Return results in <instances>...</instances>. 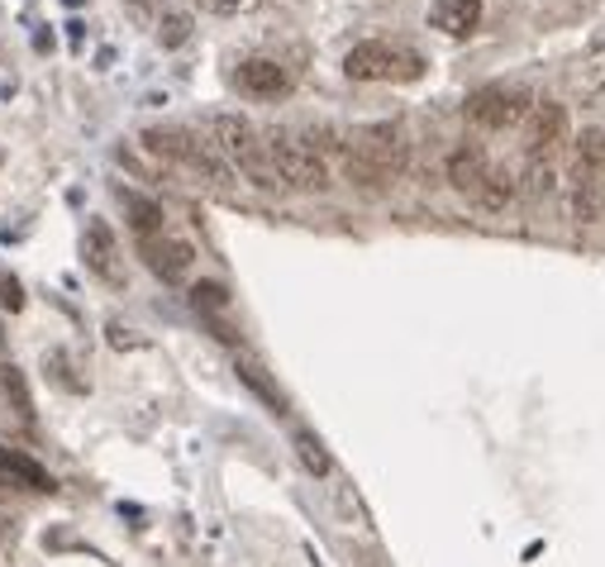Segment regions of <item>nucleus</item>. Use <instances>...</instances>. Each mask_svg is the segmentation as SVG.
Wrapping results in <instances>:
<instances>
[{"label":"nucleus","mask_w":605,"mask_h":567,"mask_svg":"<svg viewBox=\"0 0 605 567\" xmlns=\"http://www.w3.org/2000/svg\"><path fill=\"white\" fill-rule=\"evenodd\" d=\"M406 172V138L396 124H368L343 138V177L368 196H381Z\"/></svg>","instance_id":"obj_1"},{"label":"nucleus","mask_w":605,"mask_h":567,"mask_svg":"<svg viewBox=\"0 0 605 567\" xmlns=\"http://www.w3.org/2000/svg\"><path fill=\"white\" fill-rule=\"evenodd\" d=\"M205 130H211V144L219 148V157H225L229 167L244 172L253 186H263V192H277V186H281L273 144H267V134L253 120H244V115H211V120H205Z\"/></svg>","instance_id":"obj_2"},{"label":"nucleus","mask_w":605,"mask_h":567,"mask_svg":"<svg viewBox=\"0 0 605 567\" xmlns=\"http://www.w3.org/2000/svg\"><path fill=\"white\" fill-rule=\"evenodd\" d=\"M567 196L572 215L582 225H596L605 215V130H582L572 144V167H567Z\"/></svg>","instance_id":"obj_3"},{"label":"nucleus","mask_w":605,"mask_h":567,"mask_svg":"<svg viewBox=\"0 0 605 567\" xmlns=\"http://www.w3.org/2000/svg\"><path fill=\"white\" fill-rule=\"evenodd\" d=\"M143 144H148V153H157V157H172V163L191 167V172H196V177H205V182H219V186H225V182L234 177L229 163L219 157V148L211 144V138L191 134V130H182V124H148V130H143Z\"/></svg>","instance_id":"obj_4"},{"label":"nucleus","mask_w":605,"mask_h":567,"mask_svg":"<svg viewBox=\"0 0 605 567\" xmlns=\"http://www.w3.org/2000/svg\"><path fill=\"white\" fill-rule=\"evenodd\" d=\"M267 144H273L281 186H296V192H329V163L306 144V134L296 130H267Z\"/></svg>","instance_id":"obj_5"},{"label":"nucleus","mask_w":605,"mask_h":567,"mask_svg":"<svg viewBox=\"0 0 605 567\" xmlns=\"http://www.w3.org/2000/svg\"><path fill=\"white\" fill-rule=\"evenodd\" d=\"M343 72L353 76V82H416L424 72V58L410 49H396V43L368 39V43H358V49H348Z\"/></svg>","instance_id":"obj_6"},{"label":"nucleus","mask_w":605,"mask_h":567,"mask_svg":"<svg viewBox=\"0 0 605 567\" xmlns=\"http://www.w3.org/2000/svg\"><path fill=\"white\" fill-rule=\"evenodd\" d=\"M530 110H534L530 91L505 86V82L482 86V91H472V96H468V120L476 124V130H511V124L530 120Z\"/></svg>","instance_id":"obj_7"},{"label":"nucleus","mask_w":605,"mask_h":567,"mask_svg":"<svg viewBox=\"0 0 605 567\" xmlns=\"http://www.w3.org/2000/svg\"><path fill=\"white\" fill-rule=\"evenodd\" d=\"M567 144V110L558 101H539L530 110V120H524V153L530 157H548Z\"/></svg>","instance_id":"obj_8"},{"label":"nucleus","mask_w":605,"mask_h":567,"mask_svg":"<svg viewBox=\"0 0 605 567\" xmlns=\"http://www.w3.org/2000/svg\"><path fill=\"white\" fill-rule=\"evenodd\" d=\"M234 82H238V91H244V96H253V101H277V96H286V91H291V76H286V68H281V62H273V58H248V62H238Z\"/></svg>","instance_id":"obj_9"},{"label":"nucleus","mask_w":605,"mask_h":567,"mask_svg":"<svg viewBox=\"0 0 605 567\" xmlns=\"http://www.w3.org/2000/svg\"><path fill=\"white\" fill-rule=\"evenodd\" d=\"M139 254L163 281H182L191 272V262H196V248H191L186 239H143Z\"/></svg>","instance_id":"obj_10"},{"label":"nucleus","mask_w":605,"mask_h":567,"mask_svg":"<svg viewBox=\"0 0 605 567\" xmlns=\"http://www.w3.org/2000/svg\"><path fill=\"white\" fill-rule=\"evenodd\" d=\"M486 172H491V163H486V153L476 148V144H463V148L449 157V182H453V192H463L468 200L482 192Z\"/></svg>","instance_id":"obj_11"},{"label":"nucleus","mask_w":605,"mask_h":567,"mask_svg":"<svg viewBox=\"0 0 605 567\" xmlns=\"http://www.w3.org/2000/svg\"><path fill=\"white\" fill-rule=\"evenodd\" d=\"M429 20H434V29H443V34L468 39L476 20H482V0H434V6H429Z\"/></svg>","instance_id":"obj_12"},{"label":"nucleus","mask_w":605,"mask_h":567,"mask_svg":"<svg viewBox=\"0 0 605 567\" xmlns=\"http://www.w3.org/2000/svg\"><path fill=\"white\" fill-rule=\"evenodd\" d=\"M0 477L10 486H20V492H53V477L20 449H0Z\"/></svg>","instance_id":"obj_13"},{"label":"nucleus","mask_w":605,"mask_h":567,"mask_svg":"<svg viewBox=\"0 0 605 567\" xmlns=\"http://www.w3.org/2000/svg\"><path fill=\"white\" fill-rule=\"evenodd\" d=\"M82 254H86V267H91L95 277L115 281V234H110V225H105V219H91V225H86Z\"/></svg>","instance_id":"obj_14"},{"label":"nucleus","mask_w":605,"mask_h":567,"mask_svg":"<svg viewBox=\"0 0 605 567\" xmlns=\"http://www.w3.org/2000/svg\"><path fill=\"white\" fill-rule=\"evenodd\" d=\"M120 206L130 210V225L143 234V239H153L157 229H163V206H157V200H148V196H139V192H120Z\"/></svg>","instance_id":"obj_15"},{"label":"nucleus","mask_w":605,"mask_h":567,"mask_svg":"<svg viewBox=\"0 0 605 567\" xmlns=\"http://www.w3.org/2000/svg\"><path fill=\"white\" fill-rule=\"evenodd\" d=\"M511 196H515V182L505 177L501 167H491L486 182H482V192L472 196V206H482V210H505V206H511Z\"/></svg>","instance_id":"obj_16"},{"label":"nucleus","mask_w":605,"mask_h":567,"mask_svg":"<svg viewBox=\"0 0 605 567\" xmlns=\"http://www.w3.org/2000/svg\"><path fill=\"white\" fill-rule=\"evenodd\" d=\"M296 453H300V463H306L315 477H329L334 463H329V453H325V444L315 434H296Z\"/></svg>","instance_id":"obj_17"},{"label":"nucleus","mask_w":605,"mask_h":567,"mask_svg":"<svg viewBox=\"0 0 605 567\" xmlns=\"http://www.w3.org/2000/svg\"><path fill=\"white\" fill-rule=\"evenodd\" d=\"M524 192H530V200L553 192V163L548 157H530V167H524Z\"/></svg>","instance_id":"obj_18"},{"label":"nucleus","mask_w":605,"mask_h":567,"mask_svg":"<svg viewBox=\"0 0 605 567\" xmlns=\"http://www.w3.org/2000/svg\"><path fill=\"white\" fill-rule=\"evenodd\" d=\"M157 39H163V49H182L191 39V20L186 14H163V20H157Z\"/></svg>","instance_id":"obj_19"},{"label":"nucleus","mask_w":605,"mask_h":567,"mask_svg":"<svg viewBox=\"0 0 605 567\" xmlns=\"http://www.w3.org/2000/svg\"><path fill=\"white\" fill-rule=\"evenodd\" d=\"M191 301H196V310H205V315H225L229 310V296H225V287H215V281H205V287L191 291Z\"/></svg>","instance_id":"obj_20"},{"label":"nucleus","mask_w":605,"mask_h":567,"mask_svg":"<svg viewBox=\"0 0 605 567\" xmlns=\"http://www.w3.org/2000/svg\"><path fill=\"white\" fill-rule=\"evenodd\" d=\"M0 382H6V396H14V411H20L24 420H29V415H34V405H29V391H24V377H20V372H14V368H10L6 377H0Z\"/></svg>","instance_id":"obj_21"},{"label":"nucleus","mask_w":605,"mask_h":567,"mask_svg":"<svg viewBox=\"0 0 605 567\" xmlns=\"http://www.w3.org/2000/svg\"><path fill=\"white\" fill-rule=\"evenodd\" d=\"M238 377H244V382H248L253 391H263V396H267V401H273V405H277V411H281V396H277V391H273V386H267V382H263V377H258V368H248V362H238Z\"/></svg>","instance_id":"obj_22"},{"label":"nucleus","mask_w":605,"mask_h":567,"mask_svg":"<svg viewBox=\"0 0 605 567\" xmlns=\"http://www.w3.org/2000/svg\"><path fill=\"white\" fill-rule=\"evenodd\" d=\"M205 10H215V14H238V10H248L253 0H201Z\"/></svg>","instance_id":"obj_23"},{"label":"nucleus","mask_w":605,"mask_h":567,"mask_svg":"<svg viewBox=\"0 0 605 567\" xmlns=\"http://www.w3.org/2000/svg\"><path fill=\"white\" fill-rule=\"evenodd\" d=\"M0 301H6L10 310H20V306H24V296H20V287H14V281H6V287H0Z\"/></svg>","instance_id":"obj_24"},{"label":"nucleus","mask_w":605,"mask_h":567,"mask_svg":"<svg viewBox=\"0 0 605 567\" xmlns=\"http://www.w3.org/2000/svg\"><path fill=\"white\" fill-rule=\"evenodd\" d=\"M68 6H82V0H68Z\"/></svg>","instance_id":"obj_25"}]
</instances>
